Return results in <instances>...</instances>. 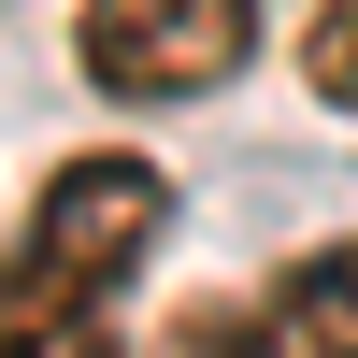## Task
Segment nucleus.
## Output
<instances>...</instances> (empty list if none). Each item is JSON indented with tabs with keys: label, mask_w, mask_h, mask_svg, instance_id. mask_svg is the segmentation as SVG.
<instances>
[{
	"label": "nucleus",
	"mask_w": 358,
	"mask_h": 358,
	"mask_svg": "<svg viewBox=\"0 0 358 358\" xmlns=\"http://www.w3.org/2000/svg\"><path fill=\"white\" fill-rule=\"evenodd\" d=\"M172 229V172L129 143H86L29 187L0 244V358H115V301Z\"/></svg>",
	"instance_id": "f257e3e1"
},
{
	"label": "nucleus",
	"mask_w": 358,
	"mask_h": 358,
	"mask_svg": "<svg viewBox=\"0 0 358 358\" xmlns=\"http://www.w3.org/2000/svg\"><path fill=\"white\" fill-rule=\"evenodd\" d=\"M258 57V0H86L72 15V72L101 101H215Z\"/></svg>",
	"instance_id": "f03ea898"
},
{
	"label": "nucleus",
	"mask_w": 358,
	"mask_h": 358,
	"mask_svg": "<svg viewBox=\"0 0 358 358\" xmlns=\"http://www.w3.org/2000/svg\"><path fill=\"white\" fill-rule=\"evenodd\" d=\"M201 358H358V244H315L258 287L244 315H215Z\"/></svg>",
	"instance_id": "7ed1b4c3"
},
{
	"label": "nucleus",
	"mask_w": 358,
	"mask_h": 358,
	"mask_svg": "<svg viewBox=\"0 0 358 358\" xmlns=\"http://www.w3.org/2000/svg\"><path fill=\"white\" fill-rule=\"evenodd\" d=\"M301 86H315V101H358V0H315V29H301Z\"/></svg>",
	"instance_id": "20e7f679"
}]
</instances>
